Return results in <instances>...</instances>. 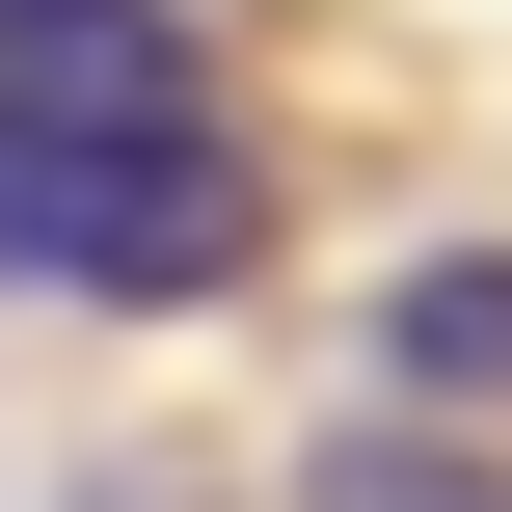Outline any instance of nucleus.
I'll return each instance as SVG.
<instances>
[{"mask_svg":"<svg viewBox=\"0 0 512 512\" xmlns=\"http://www.w3.org/2000/svg\"><path fill=\"white\" fill-rule=\"evenodd\" d=\"M0 270H27V297H243V270H270V162H243V108H162V135H108V108H0Z\"/></svg>","mask_w":512,"mask_h":512,"instance_id":"obj_1","label":"nucleus"},{"mask_svg":"<svg viewBox=\"0 0 512 512\" xmlns=\"http://www.w3.org/2000/svg\"><path fill=\"white\" fill-rule=\"evenodd\" d=\"M0 108L162 135V108H216V54H189V0H0Z\"/></svg>","mask_w":512,"mask_h":512,"instance_id":"obj_2","label":"nucleus"},{"mask_svg":"<svg viewBox=\"0 0 512 512\" xmlns=\"http://www.w3.org/2000/svg\"><path fill=\"white\" fill-rule=\"evenodd\" d=\"M378 378H405V405H512V243L378 270Z\"/></svg>","mask_w":512,"mask_h":512,"instance_id":"obj_3","label":"nucleus"},{"mask_svg":"<svg viewBox=\"0 0 512 512\" xmlns=\"http://www.w3.org/2000/svg\"><path fill=\"white\" fill-rule=\"evenodd\" d=\"M324 512H512L486 459H405V432H351V459H324Z\"/></svg>","mask_w":512,"mask_h":512,"instance_id":"obj_4","label":"nucleus"}]
</instances>
